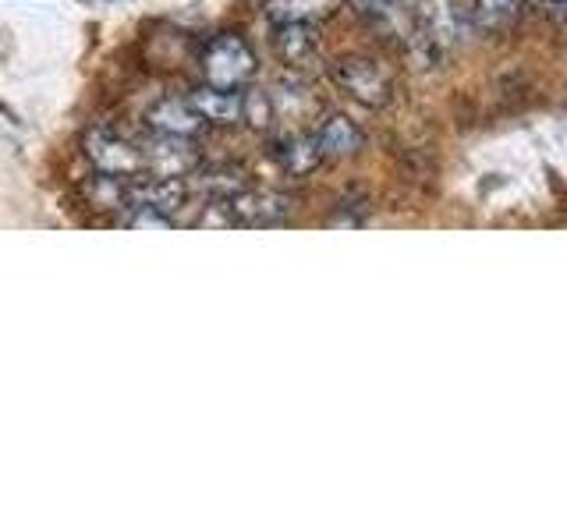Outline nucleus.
Instances as JSON below:
<instances>
[{
    "label": "nucleus",
    "instance_id": "f257e3e1",
    "mask_svg": "<svg viewBox=\"0 0 567 531\" xmlns=\"http://www.w3.org/2000/svg\"><path fill=\"white\" fill-rule=\"evenodd\" d=\"M199 67H203V79L206 85H217V88H241L245 82H252L256 75V53L248 46L241 35L235 32H224V35H213L206 43L203 58H199Z\"/></svg>",
    "mask_w": 567,
    "mask_h": 531
},
{
    "label": "nucleus",
    "instance_id": "f03ea898",
    "mask_svg": "<svg viewBox=\"0 0 567 531\" xmlns=\"http://www.w3.org/2000/svg\"><path fill=\"white\" fill-rule=\"evenodd\" d=\"M82 153L93 164L96 174L111 177H138L146 174V159H142V146L132 138H124L111 128H89L82 138Z\"/></svg>",
    "mask_w": 567,
    "mask_h": 531
},
{
    "label": "nucleus",
    "instance_id": "7ed1b4c3",
    "mask_svg": "<svg viewBox=\"0 0 567 531\" xmlns=\"http://www.w3.org/2000/svg\"><path fill=\"white\" fill-rule=\"evenodd\" d=\"M333 82L341 93H348L351 100H359L362 106H372V111H380V106L390 103V79L386 71L369 61V58H341L333 64Z\"/></svg>",
    "mask_w": 567,
    "mask_h": 531
},
{
    "label": "nucleus",
    "instance_id": "20e7f679",
    "mask_svg": "<svg viewBox=\"0 0 567 531\" xmlns=\"http://www.w3.org/2000/svg\"><path fill=\"white\" fill-rule=\"evenodd\" d=\"M142 159H146V174L153 177H192L203 167V153L195 146V138L156 135V132L153 142L142 146Z\"/></svg>",
    "mask_w": 567,
    "mask_h": 531
},
{
    "label": "nucleus",
    "instance_id": "39448f33",
    "mask_svg": "<svg viewBox=\"0 0 567 531\" xmlns=\"http://www.w3.org/2000/svg\"><path fill=\"white\" fill-rule=\"evenodd\" d=\"M230 212H235V223H245V227H274V223H284L291 217V199L280 191H270V188H241L238 195H230Z\"/></svg>",
    "mask_w": 567,
    "mask_h": 531
},
{
    "label": "nucleus",
    "instance_id": "423d86ee",
    "mask_svg": "<svg viewBox=\"0 0 567 531\" xmlns=\"http://www.w3.org/2000/svg\"><path fill=\"white\" fill-rule=\"evenodd\" d=\"M146 124H150V132H156V135H177V138H199L203 128H206V121L188 103V96L185 100H177V96L156 100L146 111Z\"/></svg>",
    "mask_w": 567,
    "mask_h": 531
},
{
    "label": "nucleus",
    "instance_id": "0eeeda50",
    "mask_svg": "<svg viewBox=\"0 0 567 531\" xmlns=\"http://www.w3.org/2000/svg\"><path fill=\"white\" fill-rule=\"evenodd\" d=\"M188 103L199 111L206 124H238L245 121V93L238 88H217V85H199L188 93Z\"/></svg>",
    "mask_w": 567,
    "mask_h": 531
},
{
    "label": "nucleus",
    "instance_id": "6e6552de",
    "mask_svg": "<svg viewBox=\"0 0 567 531\" xmlns=\"http://www.w3.org/2000/svg\"><path fill=\"white\" fill-rule=\"evenodd\" d=\"M333 14V0H270L266 18L274 25H316Z\"/></svg>",
    "mask_w": 567,
    "mask_h": 531
},
{
    "label": "nucleus",
    "instance_id": "1a4fd4ad",
    "mask_svg": "<svg viewBox=\"0 0 567 531\" xmlns=\"http://www.w3.org/2000/svg\"><path fill=\"white\" fill-rule=\"evenodd\" d=\"M316 142H319V153L337 159V156H351L362 149V132L354 128L348 117L337 114L323 121V128L316 132Z\"/></svg>",
    "mask_w": 567,
    "mask_h": 531
},
{
    "label": "nucleus",
    "instance_id": "9d476101",
    "mask_svg": "<svg viewBox=\"0 0 567 531\" xmlns=\"http://www.w3.org/2000/svg\"><path fill=\"white\" fill-rule=\"evenodd\" d=\"M274 43H277V53L284 64L301 67V64H309L316 53V32H312V25H277Z\"/></svg>",
    "mask_w": 567,
    "mask_h": 531
},
{
    "label": "nucleus",
    "instance_id": "9b49d317",
    "mask_svg": "<svg viewBox=\"0 0 567 531\" xmlns=\"http://www.w3.org/2000/svg\"><path fill=\"white\" fill-rule=\"evenodd\" d=\"M277 159L288 174H309L323 159V153H319L316 135H291L277 146Z\"/></svg>",
    "mask_w": 567,
    "mask_h": 531
},
{
    "label": "nucleus",
    "instance_id": "f8f14e48",
    "mask_svg": "<svg viewBox=\"0 0 567 531\" xmlns=\"http://www.w3.org/2000/svg\"><path fill=\"white\" fill-rule=\"evenodd\" d=\"M518 8H522V0H475L472 14L483 29H504L514 22Z\"/></svg>",
    "mask_w": 567,
    "mask_h": 531
}]
</instances>
